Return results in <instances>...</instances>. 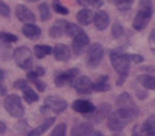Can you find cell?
Instances as JSON below:
<instances>
[{"label":"cell","instance_id":"obj_3","mask_svg":"<svg viewBox=\"0 0 155 136\" xmlns=\"http://www.w3.org/2000/svg\"><path fill=\"white\" fill-rule=\"evenodd\" d=\"M111 65L119 74H129L130 70V60L128 57V53L121 52L119 50H113L109 55Z\"/></svg>","mask_w":155,"mask_h":136},{"label":"cell","instance_id":"obj_39","mask_svg":"<svg viewBox=\"0 0 155 136\" xmlns=\"http://www.w3.org/2000/svg\"><path fill=\"white\" fill-rule=\"evenodd\" d=\"M33 84L36 86V88H37L38 92H44L45 89H46V84H45L42 80H39V78L34 81Z\"/></svg>","mask_w":155,"mask_h":136},{"label":"cell","instance_id":"obj_38","mask_svg":"<svg viewBox=\"0 0 155 136\" xmlns=\"http://www.w3.org/2000/svg\"><path fill=\"white\" fill-rule=\"evenodd\" d=\"M149 46H150V49L155 52V28H153L152 32L150 33V36H149Z\"/></svg>","mask_w":155,"mask_h":136},{"label":"cell","instance_id":"obj_14","mask_svg":"<svg viewBox=\"0 0 155 136\" xmlns=\"http://www.w3.org/2000/svg\"><path fill=\"white\" fill-rule=\"evenodd\" d=\"M93 22L95 24V27L98 31H105L110 23V17L109 14L104 10H97L96 13H94V19Z\"/></svg>","mask_w":155,"mask_h":136},{"label":"cell","instance_id":"obj_42","mask_svg":"<svg viewBox=\"0 0 155 136\" xmlns=\"http://www.w3.org/2000/svg\"><path fill=\"white\" fill-rule=\"evenodd\" d=\"M127 77H128V74H119V77L117 80V86H121L122 84L126 82Z\"/></svg>","mask_w":155,"mask_h":136},{"label":"cell","instance_id":"obj_33","mask_svg":"<svg viewBox=\"0 0 155 136\" xmlns=\"http://www.w3.org/2000/svg\"><path fill=\"white\" fill-rule=\"evenodd\" d=\"M53 9L57 13L61 14V15H67L69 13V10L67 7H64L62 3L60 2V0H54L53 1Z\"/></svg>","mask_w":155,"mask_h":136},{"label":"cell","instance_id":"obj_2","mask_svg":"<svg viewBox=\"0 0 155 136\" xmlns=\"http://www.w3.org/2000/svg\"><path fill=\"white\" fill-rule=\"evenodd\" d=\"M153 14L152 0H140L139 1V10L133 19L132 27L136 31H143L149 24Z\"/></svg>","mask_w":155,"mask_h":136},{"label":"cell","instance_id":"obj_46","mask_svg":"<svg viewBox=\"0 0 155 136\" xmlns=\"http://www.w3.org/2000/svg\"><path fill=\"white\" fill-rule=\"evenodd\" d=\"M5 77H6V74H5V71L0 69V83L1 82H5Z\"/></svg>","mask_w":155,"mask_h":136},{"label":"cell","instance_id":"obj_22","mask_svg":"<svg viewBox=\"0 0 155 136\" xmlns=\"http://www.w3.org/2000/svg\"><path fill=\"white\" fill-rule=\"evenodd\" d=\"M142 135L155 136V114H151L141 125Z\"/></svg>","mask_w":155,"mask_h":136},{"label":"cell","instance_id":"obj_20","mask_svg":"<svg viewBox=\"0 0 155 136\" xmlns=\"http://www.w3.org/2000/svg\"><path fill=\"white\" fill-rule=\"evenodd\" d=\"M67 21L66 20H57L54 25L49 28V36L51 38H59L64 34H66V26H67Z\"/></svg>","mask_w":155,"mask_h":136},{"label":"cell","instance_id":"obj_41","mask_svg":"<svg viewBox=\"0 0 155 136\" xmlns=\"http://www.w3.org/2000/svg\"><path fill=\"white\" fill-rule=\"evenodd\" d=\"M132 136H142V132H141V126L139 124H136L133 126L132 130Z\"/></svg>","mask_w":155,"mask_h":136},{"label":"cell","instance_id":"obj_5","mask_svg":"<svg viewBox=\"0 0 155 136\" xmlns=\"http://www.w3.org/2000/svg\"><path fill=\"white\" fill-rule=\"evenodd\" d=\"M104 53H105V50L100 43H94V44L90 45L85 57L86 65L90 69L97 68L104 58Z\"/></svg>","mask_w":155,"mask_h":136},{"label":"cell","instance_id":"obj_37","mask_svg":"<svg viewBox=\"0 0 155 136\" xmlns=\"http://www.w3.org/2000/svg\"><path fill=\"white\" fill-rule=\"evenodd\" d=\"M128 57H129L130 62H133V63H136V64L142 63V62L144 61L143 56L138 55V53H128Z\"/></svg>","mask_w":155,"mask_h":136},{"label":"cell","instance_id":"obj_34","mask_svg":"<svg viewBox=\"0 0 155 136\" xmlns=\"http://www.w3.org/2000/svg\"><path fill=\"white\" fill-rule=\"evenodd\" d=\"M66 133H67V124L66 123H59L51 131L50 136H66Z\"/></svg>","mask_w":155,"mask_h":136},{"label":"cell","instance_id":"obj_30","mask_svg":"<svg viewBox=\"0 0 155 136\" xmlns=\"http://www.w3.org/2000/svg\"><path fill=\"white\" fill-rule=\"evenodd\" d=\"M134 0H115V6L119 11H128L132 7Z\"/></svg>","mask_w":155,"mask_h":136},{"label":"cell","instance_id":"obj_44","mask_svg":"<svg viewBox=\"0 0 155 136\" xmlns=\"http://www.w3.org/2000/svg\"><path fill=\"white\" fill-rule=\"evenodd\" d=\"M35 72L38 74V76L41 77V76H43V75H45V69L43 67H36V69H35Z\"/></svg>","mask_w":155,"mask_h":136},{"label":"cell","instance_id":"obj_45","mask_svg":"<svg viewBox=\"0 0 155 136\" xmlns=\"http://www.w3.org/2000/svg\"><path fill=\"white\" fill-rule=\"evenodd\" d=\"M7 131V125L5 122L0 121V134H3Z\"/></svg>","mask_w":155,"mask_h":136},{"label":"cell","instance_id":"obj_40","mask_svg":"<svg viewBox=\"0 0 155 136\" xmlns=\"http://www.w3.org/2000/svg\"><path fill=\"white\" fill-rule=\"evenodd\" d=\"M26 78H28V82L33 83L35 80L39 78V76H38V74L35 72V70H33V71H30V70H28V72L26 73Z\"/></svg>","mask_w":155,"mask_h":136},{"label":"cell","instance_id":"obj_10","mask_svg":"<svg viewBox=\"0 0 155 136\" xmlns=\"http://www.w3.org/2000/svg\"><path fill=\"white\" fill-rule=\"evenodd\" d=\"M73 87L78 94L81 95H89L94 92V83L92 82L89 76H80L75 78Z\"/></svg>","mask_w":155,"mask_h":136},{"label":"cell","instance_id":"obj_9","mask_svg":"<svg viewBox=\"0 0 155 136\" xmlns=\"http://www.w3.org/2000/svg\"><path fill=\"white\" fill-rule=\"evenodd\" d=\"M90 44V37L87 36V34L84 32V30L82 32H80L79 34H77L75 36L72 37V51L74 55L80 56L83 53V51L85 50V48L89 46Z\"/></svg>","mask_w":155,"mask_h":136},{"label":"cell","instance_id":"obj_18","mask_svg":"<svg viewBox=\"0 0 155 136\" xmlns=\"http://www.w3.org/2000/svg\"><path fill=\"white\" fill-rule=\"evenodd\" d=\"M56 119L55 118H47L44 122L41 123L38 126H36L35 128L31 130L28 133H26V136H42L45 132H47L50 128V126H53L55 123Z\"/></svg>","mask_w":155,"mask_h":136},{"label":"cell","instance_id":"obj_32","mask_svg":"<svg viewBox=\"0 0 155 136\" xmlns=\"http://www.w3.org/2000/svg\"><path fill=\"white\" fill-rule=\"evenodd\" d=\"M111 34H113V37L115 39H118L125 34V30H124V26L120 24L119 22H115L111 27Z\"/></svg>","mask_w":155,"mask_h":136},{"label":"cell","instance_id":"obj_24","mask_svg":"<svg viewBox=\"0 0 155 136\" xmlns=\"http://www.w3.org/2000/svg\"><path fill=\"white\" fill-rule=\"evenodd\" d=\"M34 53L37 59H43L53 53V48L48 45H36L34 47Z\"/></svg>","mask_w":155,"mask_h":136},{"label":"cell","instance_id":"obj_13","mask_svg":"<svg viewBox=\"0 0 155 136\" xmlns=\"http://www.w3.org/2000/svg\"><path fill=\"white\" fill-rule=\"evenodd\" d=\"M53 55L56 60L66 62L71 58V49L66 44H57L53 48Z\"/></svg>","mask_w":155,"mask_h":136},{"label":"cell","instance_id":"obj_35","mask_svg":"<svg viewBox=\"0 0 155 136\" xmlns=\"http://www.w3.org/2000/svg\"><path fill=\"white\" fill-rule=\"evenodd\" d=\"M10 14H11V12H10V7H9L5 1L0 0V15L3 17H9Z\"/></svg>","mask_w":155,"mask_h":136},{"label":"cell","instance_id":"obj_29","mask_svg":"<svg viewBox=\"0 0 155 136\" xmlns=\"http://www.w3.org/2000/svg\"><path fill=\"white\" fill-rule=\"evenodd\" d=\"M83 31V28L80 27L79 25L74 24V23H67V26H66V34L68 35L69 37H73L75 36L77 34H79L80 32Z\"/></svg>","mask_w":155,"mask_h":136},{"label":"cell","instance_id":"obj_23","mask_svg":"<svg viewBox=\"0 0 155 136\" xmlns=\"http://www.w3.org/2000/svg\"><path fill=\"white\" fill-rule=\"evenodd\" d=\"M110 89V83H109V76L108 75H101L97 77L94 83V92L105 93Z\"/></svg>","mask_w":155,"mask_h":136},{"label":"cell","instance_id":"obj_21","mask_svg":"<svg viewBox=\"0 0 155 136\" xmlns=\"http://www.w3.org/2000/svg\"><path fill=\"white\" fill-rule=\"evenodd\" d=\"M94 12L89 8H84L77 13V21L81 26H87L93 22Z\"/></svg>","mask_w":155,"mask_h":136},{"label":"cell","instance_id":"obj_8","mask_svg":"<svg viewBox=\"0 0 155 136\" xmlns=\"http://www.w3.org/2000/svg\"><path fill=\"white\" fill-rule=\"evenodd\" d=\"M79 69L72 68V69L66 70L62 72H59L55 76V84L57 87H64L67 85H73L78 74H79Z\"/></svg>","mask_w":155,"mask_h":136},{"label":"cell","instance_id":"obj_15","mask_svg":"<svg viewBox=\"0 0 155 136\" xmlns=\"http://www.w3.org/2000/svg\"><path fill=\"white\" fill-rule=\"evenodd\" d=\"M94 103L89 101V100L85 99H78L75 101H73L72 103V109L74 110L75 112H79V113L82 114H90L95 110Z\"/></svg>","mask_w":155,"mask_h":136},{"label":"cell","instance_id":"obj_48","mask_svg":"<svg viewBox=\"0 0 155 136\" xmlns=\"http://www.w3.org/2000/svg\"><path fill=\"white\" fill-rule=\"evenodd\" d=\"M30 2H37V1H41V0H28Z\"/></svg>","mask_w":155,"mask_h":136},{"label":"cell","instance_id":"obj_25","mask_svg":"<svg viewBox=\"0 0 155 136\" xmlns=\"http://www.w3.org/2000/svg\"><path fill=\"white\" fill-rule=\"evenodd\" d=\"M138 81L139 83L141 84L143 87H145L147 89L155 90V76L147 75V74L140 75V76H138Z\"/></svg>","mask_w":155,"mask_h":136},{"label":"cell","instance_id":"obj_6","mask_svg":"<svg viewBox=\"0 0 155 136\" xmlns=\"http://www.w3.org/2000/svg\"><path fill=\"white\" fill-rule=\"evenodd\" d=\"M3 107L6 111L13 118L19 119L24 115V107L22 105V100L15 94L7 96L6 99L3 100Z\"/></svg>","mask_w":155,"mask_h":136},{"label":"cell","instance_id":"obj_36","mask_svg":"<svg viewBox=\"0 0 155 136\" xmlns=\"http://www.w3.org/2000/svg\"><path fill=\"white\" fill-rule=\"evenodd\" d=\"M13 87L15 89H20V90H23L26 87H28V81L24 80V78H19V80H15L13 83Z\"/></svg>","mask_w":155,"mask_h":136},{"label":"cell","instance_id":"obj_28","mask_svg":"<svg viewBox=\"0 0 155 136\" xmlns=\"http://www.w3.org/2000/svg\"><path fill=\"white\" fill-rule=\"evenodd\" d=\"M38 11H39V17H41V20L43 22L45 21H48L51 17V14H50V10L49 7L46 2H42L38 6Z\"/></svg>","mask_w":155,"mask_h":136},{"label":"cell","instance_id":"obj_27","mask_svg":"<svg viewBox=\"0 0 155 136\" xmlns=\"http://www.w3.org/2000/svg\"><path fill=\"white\" fill-rule=\"evenodd\" d=\"M77 3L79 6L84 7V8H94L100 9L104 6L103 0H77Z\"/></svg>","mask_w":155,"mask_h":136},{"label":"cell","instance_id":"obj_1","mask_svg":"<svg viewBox=\"0 0 155 136\" xmlns=\"http://www.w3.org/2000/svg\"><path fill=\"white\" fill-rule=\"evenodd\" d=\"M133 118H136V115L132 112L118 108L116 111L108 115L107 126L114 133H119L132 121Z\"/></svg>","mask_w":155,"mask_h":136},{"label":"cell","instance_id":"obj_19","mask_svg":"<svg viewBox=\"0 0 155 136\" xmlns=\"http://www.w3.org/2000/svg\"><path fill=\"white\" fill-rule=\"evenodd\" d=\"M22 33L26 38L31 39V40H36L38 39L42 35V31L37 25L33 24V23H28L24 24L22 27Z\"/></svg>","mask_w":155,"mask_h":136},{"label":"cell","instance_id":"obj_31","mask_svg":"<svg viewBox=\"0 0 155 136\" xmlns=\"http://www.w3.org/2000/svg\"><path fill=\"white\" fill-rule=\"evenodd\" d=\"M0 40L6 44H13L19 40L18 36H15L14 34L7 33V32H0Z\"/></svg>","mask_w":155,"mask_h":136},{"label":"cell","instance_id":"obj_7","mask_svg":"<svg viewBox=\"0 0 155 136\" xmlns=\"http://www.w3.org/2000/svg\"><path fill=\"white\" fill-rule=\"evenodd\" d=\"M68 107V103L64 99L58 97V96H48L45 98L44 106L41 109H47L46 111H51L54 113H61Z\"/></svg>","mask_w":155,"mask_h":136},{"label":"cell","instance_id":"obj_49","mask_svg":"<svg viewBox=\"0 0 155 136\" xmlns=\"http://www.w3.org/2000/svg\"><path fill=\"white\" fill-rule=\"evenodd\" d=\"M114 136H121V135H119V134H116V135H114Z\"/></svg>","mask_w":155,"mask_h":136},{"label":"cell","instance_id":"obj_12","mask_svg":"<svg viewBox=\"0 0 155 136\" xmlns=\"http://www.w3.org/2000/svg\"><path fill=\"white\" fill-rule=\"evenodd\" d=\"M15 17L20 22L24 23V24L34 23L36 20L35 14L24 5H18L15 7Z\"/></svg>","mask_w":155,"mask_h":136},{"label":"cell","instance_id":"obj_26","mask_svg":"<svg viewBox=\"0 0 155 136\" xmlns=\"http://www.w3.org/2000/svg\"><path fill=\"white\" fill-rule=\"evenodd\" d=\"M22 92H23V98H24V100L28 103V105L34 103H37V101L39 100L38 94H37L34 89L31 88L30 86L26 87L25 89H23Z\"/></svg>","mask_w":155,"mask_h":136},{"label":"cell","instance_id":"obj_16","mask_svg":"<svg viewBox=\"0 0 155 136\" xmlns=\"http://www.w3.org/2000/svg\"><path fill=\"white\" fill-rule=\"evenodd\" d=\"M94 132V126L91 122H81L71 128L70 136H91Z\"/></svg>","mask_w":155,"mask_h":136},{"label":"cell","instance_id":"obj_17","mask_svg":"<svg viewBox=\"0 0 155 136\" xmlns=\"http://www.w3.org/2000/svg\"><path fill=\"white\" fill-rule=\"evenodd\" d=\"M109 112H110V106L108 103H101L97 108H95L94 111L90 113V115H91L90 119L93 120L95 123H100L103 120L108 118Z\"/></svg>","mask_w":155,"mask_h":136},{"label":"cell","instance_id":"obj_43","mask_svg":"<svg viewBox=\"0 0 155 136\" xmlns=\"http://www.w3.org/2000/svg\"><path fill=\"white\" fill-rule=\"evenodd\" d=\"M7 94V87L3 82L0 83V96H5Z\"/></svg>","mask_w":155,"mask_h":136},{"label":"cell","instance_id":"obj_47","mask_svg":"<svg viewBox=\"0 0 155 136\" xmlns=\"http://www.w3.org/2000/svg\"><path fill=\"white\" fill-rule=\"evenodd\" d=\"M91 136H105V135H104L101 131H95V132H93V133L91 134Z\"/></svg>","mask_w":155,"mask_h":136},{"label":"cell","instance_id":"obj_4","mask_svg":"<svg viewBox=\"0 0 155 136\" xmlns=\"http://www.w3.org/2000/svg\"><path fill=\"white\" fill-rule=\"evenodd\" d=\"M13 59L17 65L21 68L22 70L28 71L31 70L32 65H33V55L32 51L28 47L25 46H21L14 49L13 51Z\"/></svg>","mask_w":155,"mask_h":136},{"label":"cell","instance_id":"obj_11","mask_svg":"<svg viewBox=\"0 0 155 136\" xmlns=\"http://www.w3.org/2000/svg\"><path fill=\"white\" fill-rule=\"evenodd\" d=\"M116 105L118 108L125 109V110H128V111L132 112L134 115H138L139 114V109L138 106L136 105V103L133 101V99L131 98V96L128 93H122L118 96L116 101Z\"/></svg>","mask_w":155,"mask_h":136}]
</instances>
